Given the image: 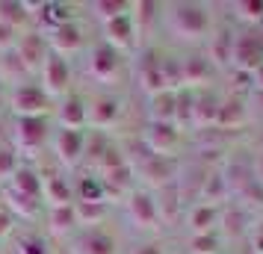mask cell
Instances as JSON below:
<instances>
[{"instance_id": "27", "label": "cell", "mask_w": 263, "mask_h": 254, "mask_svg": "<svg viewBox=\"0 0 263 254\" xmlns=\"http://www.w3.org/2000/svg\"><path fill=\"white\" fill-rule=\"evenodd\" d=\"M33 21V3H18V0H0V24L21 30Z\"/></svg>"}, {"instance_id": "38", "label": "cell", "mask_w": 263, "mask_h": 254, "mask_svg": "<svg viewBox=\"0 0 263 254\" xmlns=\"http://www.w3.org/2000/svg\"><path fill=\"white\" fill-rule=\"evenodd\" d=\"M216 230H225L228 237H237V233H242V216H239L237 207H228V210H222L219 213V228Z\"/></svg>"}, {"instance_id": "11", "label": "cell", "mask_w": 263, "mask_h": 254, "mask_svg": "<svg viewBox=\"0 0 263 254\" xmlns=\"http://www.w3.org/2000/svg\"><path fill=\"white\" fill-rule=\"evenodd\" d=\"M216 77V65L210 62L207 53H186V56H180V83L183 89H201L207 86L210 80Z\"/></svg>"}, {"instance_id": "37", "label": "cell", "mask_w": 263, "mask_h": 254, "mask_svg": "<svg viewBox=\"0 0 263 254\" xmlns=\"http://www.w3.org/2000/svg\"><path fill=\"white\" fill-rule=\"evenodd\" d=\"M15 251L18 254H50V245L45 237H39V233H21L18 240H15Z\"/></svg>"}, {"instance_id": "12", "label": "cell", "mask_w": 263, "mask_h": 254, "mask_svg": "<svg viewBox=\"0 0 263 254\" xmlns=\"http://www.w3.org/2000/svg\"><path fill=\"white\" fill-rule=\"evenodd\" d=\"M86 109H89V124L95 130H109L124 115V101L119 95H95V101L86 104Z\"/></svg>"}, {"instance_id": "14", "label": "cell", "mask_w": 263, "mask_h": 254, "mask_svg": "<svg viewBox=\"0 0 263 254\" xmlns=\"http://www.w3.org/2000/svg\"><path fill=\"white\" fill-rule=\"evenodd\" d=\"M101 27H104V45H109L112 50L127 53L136 45V30H139V24L133 21V12L119 15V18H112V21H107V24H101Z\"/></svg>"}, {"instance_id": "2", "label": "cell", "mask_w": 263, "mask_h": 254, "mask_svg": "<svg viewBox=\"0 0 263 254\" xmlns=\"http://www.w3.org/2000/svg\"><path fill=\"white\" fill-rule=\"evenodd\" d=\"M231 65L242 74H254L263 65V33L260 27H246L234 33V48H231Z\"/></svg>"}, {"instance_id": "39", "label": "cell", "mask_w": 263, "mask_h": 254, "mask_svg": "<svg viewBox=\"0 0 263 254\" xmlns=\"http://www.w3.org/2000/svg\"><path fill=\"white\" fill-rule=\"evenodd\" d=\"M18 166H21V163H18V151L0 145V181H9Z\"/></svg>"}, {"instance_id": "33", "label": "cell", "mask_w": 263, "mask_h": 254, "mask_svg": "<svg viewBox=\"0 0 263 254\" xmlns=\"http://www.w3.org/2000/svg\"><path fill=\"white\" fill-rule=\"evenodd\" d=\"M89 9H92V15H95L101 24H107V21H112V18L130 12V3H127V0H95Z\"/></svg>"}, {"instance_id": "15", "label": "cell", "mask_w": 263, "mask_h": 254, "mask_svg": "<svg viewBox=\"0 0 263 254\" xmlns=\"http://www.w3.org/2000/svg\"><path fill=\"white\" fill-rule=\"evenodd\" d=\"M68 254H116V240L101 228L80 230L68 240Z\"/></svg>"}, {"instance_id": "43", "label": "cell", "mask_w": 263, "mask_h": 254, "mask_svg": "<svg viewBox=\"0 0 263 254\" xmlns=\"http://www.w3.org/2000/svg\"><path fill=\"white\" fill-rule=\"evenodd\" d=\"M130 254H166V251H163L160 242H142V245H136Z\"/></svg>"}, {"instance_id": "16", "label": "cell", "mask_w": 263, "mask_h": 254, "mask_svg": "<svg viewBox=\"0 0 263 254\" xmlns=\"http://www.w3.org/2000/svg\"><path fill=\"white\" fill-rule=\"evenodd\" d=\"M89 124V109H86V101L80 95H68L60 101L57 107V127H68V130H83Z\"/></svg>"}, {"instance_id": "32", "label": "cell", "mask_w": 263, "mask_h": 254, "mask_svg": "<svg viewBox=\"0 0 263 254\" xmlns=\"http://www.w3.org/2000/svg\"><path fill=\"white\" fill-rule=\"evenodd\" d=\"M231 48H234V33H231V30H219L216 38L210 42V53H207L216 68L231 65Z\"/></svg>"}, {"instance_id": "44", "label": "cell", "mask_w": 263, "mask_h": 254, "mask_svg": "<svg viewBox=\"0 0 263 254\" xmlns=\"http://www.w3.org/2000/svg\"><path fill=\"white\" fill-rule=\"evenodd\" d=\"M254 183L263 189V151L254 157Z\"/></svg>"}, {"instance_id": "25", "label": "cell", "mask_w": 263, "mask_h": 254, "mask_svg": "<svg viewBox=\"0 0 263 254\" xmlns=\"http://www.w3.org/2000/svg\"><path fill=\"white\" fill-rule=\"evenodd\" d=\"M6 186H12L15 192H24V195H30V198H39L42 201V174H39L33 166H18L15 169V174L6 181Z\"/></svg>"}, {"instance_id": "35", "label": "cell", "mask_w": 263, "mask_h": 254, "mask_svg": "<svg viewBox=\"0 0 263 254\" xmlns=\"http://www.w3.org/2000/svg\"><path fill=\"white\" fill-rule=\"evenodd\" d=\"M186 245H190V254H219L222 233L219 230H213V233H192Z\"/></svg>"}, {"instance_id": "45", "label": "cell", "mask_w": 263, "mask_h": 254, "mask_svg": "<svg viewBox=\"0 0 263 254\" xmlns=\"http://www.w3.org/2000/svg\"><path fill=\"white\" fill-rule=\"evenodd\" d=\"M251 83H254V89H260V92H263V65L251 74Z\"/></svg>"}, {"instance_id": "17", "label": "cell", "mask_w": 263, "mask_h": 254, "mask_svg": "<svg viewBox=\"0 0 263 254\" xmlns=\"http://www.w3.org/2000/svg\"><path fill=\"white\" fill-rule=\"evenodd\" d=\"M249 121V101L231 95V97H222L219 101V112H216V124L219 130H237Z\"/></svg>"}, {"instance_id": "29", "label": "cell", "mask_w": 263, "mask_h": 254, "mask_svg": "<svg viewBox=\"0 0 263 254\" xmlns=\"http://www.w3.org/2000/svg\"><path fill=\"white\" fill-rule=\"evenodd\" d=\"M77 228V216H74V204L65 207H48V230L50 237H68Z\"/></svg>"}, {"instance_id": "40", "label": "cell", "mask_w": 263, "mask_h": 254, "mask_svg": "<svg viewBox=\"0 0 263 254\" xmlns=\"http://www.w3.org/2000/svg\"><path fill=\"white\" fill-rule=\"evenodd\" d=\"M18 38H21V33H18V30H12V27H6V24H0V53L12 50L15 45H18Z\"/></svg>"}, {"instance_id": "30", "label": "cell", "mask_w": 263, "mask_h": 254, "mask_svg": "<svg viewBox=\"0 0 263 254\" xmlns=\"http://www.w3.org/2000/svg\"><path fill=\"white\" fill-rule=\"evenodd\" d=\"M74 216H77V228H95L104 222L107 216V201H98V204H89V201H74Z\"/></svg>"}, {"instance_id": "4", "label": "cell", "mask_w": 263, "mask_h": 254, "mask_svg": "<svg viewBox=\"0 0 263 254\" xmlns=\"http://www.w3.org/2000/svg\"><path fill=\"white\" fill-rule=\"evenodd\" d=\"M9 107H12L15 119H48L53 101L42 92V86H36V83L27 80V83H21V86H15L12 89Z\"/></svg>"}, {"instance_id": "41", "label": "cell", "mask_w": 263, "mask_h": 254, "mask_svg": "<svg viewBox=\"0 0 263 254\" xmlns=\"http://www.w3.org/2000/svg\"><path fill=\"white\" fill-rule=\"evenodd\" d=\"M12 230H15V216L0 207V242L6 240V237H12Z\"/></svg>"}, {"instance_id": "31", "label": "cell", "mask_w": 263, "mask_h": 254, "mask_svg": "<svg viewBox=\"0 0 263 254\" xmlns=\"http://www.w3.org/2000/svg\"><path fill=\"white\" fill-rule=\"evenodd\" d=\"M74 201H89V204H98V201H107V189L98 174H86L77 181L74 186Z\"/></svg>"}, {"instance_id": "36", "label": "cell", "mask_w": 263, "mask_h": 254, "mask_svg": "<svg viewBox=\"0 0 263 254\" xmlns=\"http://www.w3.org/2000/svg\"><path fill=\"white\" fill-rule=\"evenodd\" d=\"M124 163H127V157H124V151H121L119 145H104L101 157L95 160V169H98V174H104V171L119 169V166H124Z\"/></svg>"}, {"instance_id": "23", "label": "cell", "mask_w": 263, "mask_h": 254, "mask_svg": "<svg viewBox=\"0 0 263 254\" xmlns=\"http://www.w3.org/2000/svg\"><path fill=\"white\" fill-rule=\"evenodd\" d=\"M219 101L213 89H201L195 92V107H192V121L195 127H213L216 124V112H219Z\"/></svg>"}, {"instance_id": "3", "label": "cell", "mask_w": 263, "mask_h": 254, "mask_svg": "<svg viewBox=\"0 0 263 254\" xmlns=\"http://www.w3.org/2000/svg\"><path fill=\"white\" fill-rule=\"evenodd\" d=\"M50 133H53V127L48 119H15V151L36 157L39 151H45L50 145Z\"/></svg>"}, {"instance_id": "34", "label": "cell", "mask_w": 263, "mask_h": 254, "mask_svg": "<svg viewBox=\"0 0 263 254\" xmlns=\"http://www.w3.org/2000/svg\"><path fill=\"white\" fill-rule=\"evenodd\" d=\"M234 15L246 27H260L263 24V0H237L234 3Z\"/></svg>"}, {"instance_id": "18", "label": "cell", "mask_w": 263, "mask_h": 254, "mask_svg": "<svg viewBox=\"0 0 263 254\" xmlns=\"http://www.w3.org/2000/svg\"><path fill=\"white\" fill-rule=\"evenodd\" d=\"M139 178L148 186H166L175 178V163L168 157H157V154H145L139 163Z\"/></svg>"}, {"instance_id": "21", "label": "cell", "mask_w": 263, "mask_h": 254, "mask_svg": "<svg viewBox=\"0 0 263 254\" xmlns=\"http://www.w3.org/2000/svg\"><path fill=\"white\" fill-rule=\"evenodd\" d=\"M42 201H48V207L74 204V186L62 174H48L42 178Z\"/></svg>"}, {"instance_id": "1", "label": "cell", "mask_w": 263, "mask_h": 254, "mask_svg": "<svg viewBox=\"0 0 263 254\" xmlns=\"http://www.w3.org/2000/svg\"><path fill=\"white\" fill-rule=\"evenodd\" d=\"M163 9H166V12H160L163 15V24L180 42H201L213 30V18H210L204 3L178 0V3H166Z\"/></svg>"}, {"instance_id": "7", "label": "cell", "mask_w": 263, "mask_h": 254, "mask_svg": "<svg viewBox=\"0 0 263 254\" xmlns=\"http://www.w3.org/2000/svg\"><path fill=\"white\" fill-rule=\"evenodd\" d=\"M89 74H92V80L104 86H112L119 83L121 77V53L119 50H112L109 45H95V48L89 50Z\"/></svg>"}, {"instance_id": "22", "label": "cell", "mask_w": 263, "mask_h": 254, "mask_svg": "<svg viewBox=\"0 0 263 254\" xmlns=\"http://www.w3.org/2000/svg\"><path fill=\"white\" fill-rule=\"evenodd\" d=\"M139 86L148 97L157 95V92H166V80H163V71H160V53H154V50H148L145 62L139 65Z\"/></svg>"}, {"instance_id": "19", "label": "cell", "mask_w": 263, "mask_h": 254, "mask_svg": "<svg viewBox=\"0 0 263 254\" xmlns=\"http://www.w3.org/2000/svg\"><path fill=\"white\" fill-rule=\"evenodd\" d=\"M148 121L160 124H178V92H157L148 97Z\"/></svg>"}, {"instance_id": "5", "label": "cell", "mask_w": 263, "mask_h": 254, "mask_svg": "<svg viewBox=\"0 0 263 254\" xmlns=\"http://www.w3.org/2000/svg\"><path fill=\"white\" fill-rule=\"evenodd\" d=\"M39 74H42V92L50 101H57V97L62 101V97L68 95V89H71V62L65 60V56L50 50Z\"/></svg>"}, {"instance_id": "48", "label": "cell", "mask_w": 263, "mask_h": 254, "mask_svg": "<svg viewBox=\"0 0 263 254\" xmlns=\"http://www.w3.org/2000/svg\"><path fill=\"white\" fill-rule=\"evenodd\" d=\"M0 245H3V242H0ZM0 254H3V248H0Z\"/></svg>"}, {"instance_id": "20", "label": "cell", "mask_w": 263, "mask_h": 254, "mask_svg": "<svg viewBox=\"0 0 263 254\" xmlns=\"http://www.w3.org/2000/svg\"><path fill=\"white\" fill-rule=\"evenodd\" d=\"M219 204H204V201H195L186 213V225H190L192 233H213L219 228Z\"/></svg>"}, {"instance_id": "28", "label": "cell", "mask_w": 263, "mask_h": 254, "mask_svg": "<svg viewBox=\"0 0 263 254\" xmlns=\"http://www.w3.org/2000/svg\"><path fill=\"white\" fill-rule=\"evenodd\" d=\"M228 192H231V183H228L225 171H210L204 178L201 189H198V201H204V204H219V201L228 198Z\"/></svg>"}, {"instance_id": "10", "label": "cell", "mask_w": 263, "mask_h": 254, "mask_svg": "<svg viewBox=\"0 0 263 254\" xmlns=\"http://www.w3.org/2000/svg\"><path fill=\"white\" fill-rule=\"evenodd\" d=\"M15 53H18V60L24 62L27 74L42 71V65H45V60H48V53H50L45 33H42V30H30V33H21L18 45H15Z\"/></svg>"}, {"instance_id": "26", "label": "cell", "mask_w": 263, "mask_h": 254, "mask_svg": "<svg viewBox=\"0 0 263 254\" xmlns=\"http://www.w3.org/2000/svg\"><path fill=\"white\" fill-rule=\"evenodd\" d=\"M101 183H104V189L107 195H121V192H133V178H136V171H133L130 163H124L119 169L112 171H104V174H98Z\"/></svg>"}, {"instance_id": "46", "label": "cell", "mask_w": 263, "mask_h": 254, "mask_svg": "<svg viewBox=\"0 0 263 254\" xmlns=\"http://www.w3.org/2000/svg\"><path fill=\"white\" fill-rule=\"evenodd\" d=\"M254 104H263V92L260 89H254ZM263 109V107H260Z\"/></svg>"}, {"instance_id": "13", "label": "cell", "mask_w": 263, "mask_h": 254, "mask_svg": "<svg viewBox=\"0 0 263 254\" xmlns=\"http://www.w3.org/2000/svg\"><path fill=\"white\" fill-rule=\"evenodd\" d=\"M45 38H48V48L53 50V53L65 56V60H68L71 53H77V50H83V45H86L83 27L77 24V21H68V24L53 27V30L45 33Z\"/></svg>"}, {"instance_id": "6", "label": "cell", "mask_w": 263, "mask_h": 254, "mask_svg": "<svg viewBox=\"0 0 263 254\" xmlns=\"http://www.w3.org/2000/svg\"><path fill=\"white\" fill-rule=\"evenodd\" d=\"M86 142L89 136L86 130H68V127H53L50 133V148L65 169H74L77 163H83L86 157Z\"/></svg>"}, {"instance_id": "24", "label": "cell", "mask_w": 263, "mask_h": 254, "mask_svg": "<svg viewBox=\"0 0 263 254\" xmlns=\"http://www.w3.org/2000/svg\"><path fill=\"white\" fill-rule=\"evenodd\" d=\"M0 198H3V210L12 213V216H24V219L39 216V207H42L39 198H30V195H24V192H15L12 186H3Z\"/></svg>"}, {"instance_id": "9", "label": "cell", "mask_w": 263, "mask_h": 254, "mask_svg": "<svg viewBox=\"0 0 263 254\" xmlns=\"http://www.w3.org/2000/svg\"><path fill=\"white\" fill-rule=\"evenodd\" d=\"M180 142V127L178 124H160V121H148L142 127V145L148 154L157 157H168V151H175Z\"/></svg>"}, {"instance_id": "8", "label": "cell", "mask_w": 263, "mask_h": 254, "mask_svg": "<svg viewBox=\"0 0 263 254\" xmlns=\"http://www.w3.org/2000/svg\"><path fill=\"white\" fill-rule=\"evenodd\" d=\"M127 219L142 230H157L160 228V207H157L154 195L145 192V189L127 192Z\"/></svg>"}, {"instance_id": "47", "label": "cell", "mask_w": 263, "mask_h": 254, "mask_svg": "<svg viewBox=\"0 0 263 254\" xmlns=\"http://www.w3.org/2000/svg\"><path fill=\"white\" fill-rule=\"evenodd\" d=\"M0 95H3V80H0Z\"/></svg>"}, {"instance_id": "42", "label": "cell", "mask_w": 263, "mask_h": 254, "mask_svg": "<svg viewBox=\"0 0 263 254\" xmlns=\"http://www.w3.org/2000/svg\"><path fill=\"white\" fill-rule=\"evenodd\" d=\"M251 254H263V222L251 230Z\"/></svg>"}]
</instances>
